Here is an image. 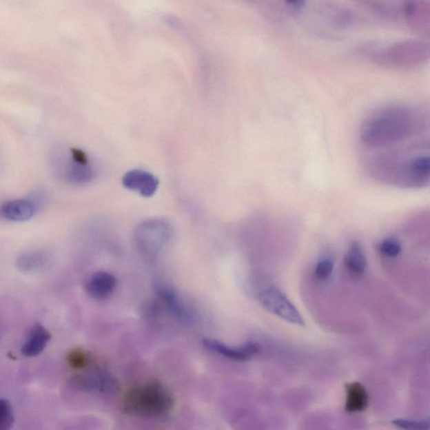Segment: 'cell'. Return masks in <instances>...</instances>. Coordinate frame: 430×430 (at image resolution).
Returning <instances> with one entry per match:
<instances>
[{"mask_svg":"<svg viewBox=\"0 0 430 430\" xmlns=\"http://www.w3.org/2000/svg\"><path fill=\"white\" fill-rule=\"evenodd\" d=\"M155 293L163 302L167 309L176 320L183 322L190 320V310L184 305L181 298L179 297L174 287L166 283L155 282L153 284Z\"/></svg>","mask_w":430,"mask_h":430,"instance_id":"cell-11","label":"cell"},{"mask_svg":"<svg viewBox=\"0 0 430 430\" xmlns=\"http://www.w3.org/2000/svg\"><path fill=\"white\" fill-rule=\"evenodd\" d=\"M44 203V196L41 193L30 194L25 198L6 201L1 205L0 214L5 220L11 222H25L36 215Z\"/></svg>","mask_w":430,"mask_h":430,"instance_id":"cell-7","label":"cell"},{"mask_svg":"<svg viewBox=\"0 0 430 430\" xmlns=\"http://www.w3.org/2000/svg\"><path fill=\"white\" fill-rule=\"evenodd\" d=\"M203 345L209 351L221 355L225 358L237 360V362H245L252 358L259 351L258 345L254 342H247L240 347H229L220 340L206 339L203 340Z\"/></svg>","mask_w":430,"mask_h":430,"instance_id":"cell-10","label":"cell"},{"mask_svg":"<svg viewBox=\"0 0 430 430\" xmlns=\"http://www.w3.org/2000/svg\"><path fill=\"white\" fill-rule=\"evenodd\" d=\"M379 64L391 68H412L430 61V41L408 40L396 42L374 54Z\"/></svg>","mask_w":430,"mask_h":430,"instance_id":"cell-4","label":"cell"},{"mask_svg":"<svg viewBox=\"0 0 430 430\" xmlns=\"http://www.w3.org/2000/svg\"><path fill=\"white\" fill-rule=\"evenodd\" d=\"M414 114L402 106H391L378 111L364 121L360 140L369 147H382L405 138L413 132Z\"/></svg>","mask_w":430,"mask_h":430,"instance_id":"cell-1","label":"cell"},{"mask_svg":"<svg viewBox=\"0 0 430 430\" xmlns=\"http://www.w3.org/2000/svg\"><path fill=\"white\" fill-rule=\"evenodd\" d=\"M68 383L72 389L87 393L110 395L114 393L118 387L114 376L101 367L90 369L86 367L79 373L72 376Z\"/></svg>","mask_w":430,"mask_h":430,"instance_id":"cell-5","label":"cell"},{"mask_svg":"<svg viewBox=\"0 0 430 430\" xmlns=\"http://www.w3.org/2000/svg\"><path fill=\"white\" fill-rule=\"evenodd\" d=\"M380 251L384 256L389 257H394L399 254L402 251L401 244L395 239H387L382 242L380 245Z\"/></svg>","mask_w":430,"mask_h":430,"instance_id":"cell-21","label":"cell"},{"mask_svg":"<svg viewBox=\"0 0 430 430\" xmlns=\"http://www.w3.org/2000/svg\"><path fill=\"white\" fill-rule=\"evenodd\" d=\"M14 423L12 405L8 399H0V430H10Z\"/></svg>","mask_w":430,"mask_h":430,"instance_id":"cell-18","label":"cell"},{"mask_svg":"<svg viewBox=\"0 0 430 430\" xmlns=\"http://www.w3.org/2000/svg\"><path fill=\"white\" fill-rule=\"evenodd\" d=\"M397 424L405 429H426L429 427V422H424V423H416L412 421H397Z\"/></svg>","mask_w":430,"mask_h":430,"instance_id":"cell-22","label":"cell"},{"mask_svg":"<svg viewBox=\"0 0 430 430\" xmlns=\"http://www.w3.org/2000/svg\"><path fill=\"white\" fill-rule=\"evenodd\" d=\"M64 179L71 185L82 186L94 178L95 171L85 152L79 148L70 150V160L64 170Z\"/></svg>","mask_w":430,"mask_h":430,"instance_id":"cell-8","label":"cell"},{"mask_svg":"<svg viewBox=\"0 0 430 430\" xmlns=\"http://www.w3.org/2000/svg\"><path fill=\"white\" fill-rule=\"evenodd\" d=\"M345 265L354 274H362L366 269L367 260L364 252L358 242H353L345 256Z\"/></svg>","mask_w":430,"mask_h":430,"instance_id":"cell-17","label":"cell"},{"mask_svg":"<svg viewBox=\"0 0 430 430\" xmlns=\"http://www.w3.org/2000/svg\"><path fill=\"white\" fill-rule=\"evenodd\" d=\"M117 285V278L113 274L99 271L94 272L87 279L85 290L92 298L103 300L114 294Z\"/></svg>","mask_w":430,"mask_h":430,"instance_id":"cell-12","label":"cell"},{"mask_svg":"<svg viewBox=\"0 0 430 430\" xmlns=\"http://www.w3.org/2000/svg\"><path fill=\"white\" fill-rule=\"evenodd\" d=\"M174 407L170 391L159 382L148 381L126 391L122 409L126 416L145 420L166 417Z\"/></svg>","mask_w":430,"mask_h":430,"instance_id":"cell-2","label":"cell"},{"mask_svg":"<svg viewBox=\"0 0 430 430\" xmlns=\"http://www.w3.org/2000/svg\"><path fill=\"white\" fill-rule=\"evenodd\" d=\"M88 356L85 352L80 349H74L67 356V362L72 369L82 371L88 367Z\"/></svg>","mask_w":430,"mask_h":430,"instance_id":"cell-19","label":"cell"},{"mask_svg":"<svg viewBox=\"0 0 430 430\" xmlns=\"http://www.w3.org/2000/svg\"><path fill=\"white\" fill-rule=\"evenodd\" d=\"M335 263L330 257H324L318 260L316 268H314V276L320 281H325L330 278L334 271Z\"/></svg>","mask_w":430,"mask_h":430,"instance_id":"cell-20","label":"cell"},{"mask_svg":"<svg viewBox=\"0 0 430 430\" xmlns=\"http://www.w3.org/2000/svg\"><path fill=\"white\" fill-rule=\"evenodd\" d=\"M52 262V256L44 249H34L21 253L17 259V267L25 274H34L47 269Z\"/></svg>","mask_w":430,"mask_h":430,"instance_id":"cell-15","label":"cell"},{"mask_svg":"<svg viewBox=\"0 0 430 430\" xmlns=\"http://www.w3.org/2000/svg\"><path fill=\"white\" fill-rule=\"evenodd\" d=\"M174 230L165 218H155L141 222L133 233V240L138 252L149 260L163 254L174 239Z\"/></svg>","mask_w":430,"mask_h":430,"instance_id":"cell-3","label":"cell"},{"mask_svg":"<svg viewBox=\"0 0 430 430\" xmlns=\"http://www.w3.org/2000/svg\"><path fill=\"white\" fill-rule=\"evenodd\" d=\"M403 12L412 28L430 30V3L426 0H405Z\"/></svg>","mask_w":430,"mask_h":430,"instance_id":"cell-13","label":"cell"},{"mask_svg":"<svg viewBox=\"0 0 430 430\" xmlns=\"http://www.w3.org/2000/svg\"><path fill=\"white\" fill-rule=\"evenodd\" d=\"M368 397L366 390L360 383H351L347 386L345 409L348 412H360L367 408Z\"/></svg>","mask_w":430,"mask_h":430,"instance_id":"cell-16","label":"cell"},{"mask_svg":"<svg viewBox=\"0 0 430 430\" xmlns=\"http://www.w3.org/2000/svg\"><path fill=\"white\" fill-rule=\"evenodd\" d=\"M260 305L269 313L283 320L298 326L305 325V320L287 296L274 287H267L258 295Z\"/></svg>","mask_w":430,"mask_h":430,"instance_id":"cell-6","label":"cell"},{"mask_svg":"<svg viewBox=\"0 0 430 430\" xmlns=\"http://www.w3.org/2000/svg\"><path fill=\"white\" fill-rule=\"evenodd\" d=\"M122 184L126 190L148 198L155 195L160 183L157 176L151 172L142 169H132L123 176Z\"/></svg>","mask_w":430,"mask_h":430,"instance_id":"cell-9","label":"cell"},{"mask_svg":"<svg viewBox=\"0 0 430 430\" xmlns=\"http://www.w3.org/2000/svg\"><path fill=\"white\" fill-rule=\"evenodd\" d=\"M287 5L290 7L294 8V9H300L303 6L305 5L306 0H284Z\"/></svg>","mask_w":430,"mask_h":430,"instance_id":"cell-23","label":"cell"},{"mask_svg":"<svg viewBox=\"0 0 430 430\" xmlns=\"http://www.w3.org/2000/svg\"><path fill=\"white\" fill-rule=\"evenodd\" d=\"M52 335L43 325L36 324L29 329L21 347V354L25 357L39 356L51 340Z\"/></svg>","mask_w":430,"mask_h":430,"instance_id":"cell-14","label":"cell"}]
</instances>
